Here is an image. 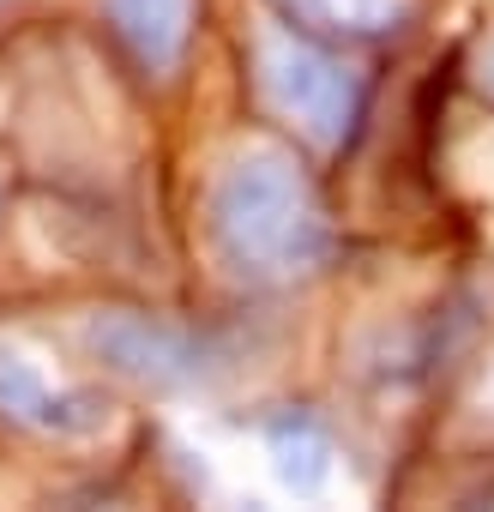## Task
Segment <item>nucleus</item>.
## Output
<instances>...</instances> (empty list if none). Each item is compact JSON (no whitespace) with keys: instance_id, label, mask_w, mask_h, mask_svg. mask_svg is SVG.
I'll return each mask as SVG.
<instances>
[{"instance_id":"nucleus-4","label":"nucleus","mask_w":494,"mask_h":512,"mask_svg":"<svg viewBox=\"0 0 494 512\" xmlns=\"http://www.w3.org/2000/svg\"><path fill=\"white\" fill-rule=\"evenodd\" d=\"M0 416L19 428H37V434H55V440H85L109 422V404L85 386H49L25 350L0 344Z\"/></svg>"},{"instance_id":"nucleus-2","label":"nucleus","mask_w":494,"mask_h":512,"mask_svg":"<svg viewBox=\"0 0 494 512\" xmlns=\"http://www.w3.org/2000/svg\"><path fill=\"white\" fill-rule=\"evenodd\" d=\"M254 85L320 151H344L368 109V79L284 19H254Z\"/></svg>"},{"instance_id":"nucleus-7","label":"nucleus","mask_w":494,"mask_h":512,"mask_svg":"<svg viewBox=\"0 0 494 512\" xmlns=\"http://www.w3.org/2000/svg\"><path fill=\"white\" fill-rule=\"evenodd\" d=\"M284 7L326 37H386L410 19L404 0H284Z\"/></svg>"},{"instance_id":"nucleus-6","label":"nucleus","mask_w":494,"mask_h":512,"mask_svg":"<svg viewBox=\"0 0 494 512\" xmlns=\"http://www.w3.org/2000/svg\"><path fill=\"white\" fill-rule=\"evenodd\" d=\"M115 37L151 79H169L187 49V0H103Z\"/></svg>"},{"instance_id":"nucleus-3","label":"nucleus","mask_w":494,"mask_h":512,"mask_svg":"<svg viewBox=\"0 0 494 512\" xmlns=\"http://www.w3.org/2000/svg\"><path fill=\"white\" fill-rule=\"evenodd\" d=\"M85 344L97 362H109L115 374L151 386V392H193L211 374L229 368V344L217 332L199 326H175L163 314H139V308H109L91 314Z\"/></svg>"},{"instance_id":"nucleus-5","label":"nucleus","mask_w":494,"mask_h":512,"mask_svg":"<svg viewBox=\"0 0 494 512\" xmlns=\"http://www.w3.org/2000/svg\"><path fill=\"white\" fill-rule=\"evenodd\" d=\"M260 440H266V458H272V476L296 494V500H314L326 482H332V464H338V446H332V428L308 410V404H284L260 422Z\"/></svg>"},{"instance_id":"nucleus-1","label":"nucleus","mask_w":494,"mask_h":512,"mask_svg":"<svg viewBox=\"0 0 494 512\" xmlns=\"http://www.w3.org/2000/svg\"><path fill=\"white\" fill-rule=\"evenodd\" d=\"M211 253L241 284H296L320 272L338 247L314 175L284 145L235 151L205 193Z\"/></svg>"},{"instance_id":"nucleus-8","label":"nucleus","mask_w":494,"mask_h":512,"mask_svg":"<svg viewBox=\"0 0 494 512\" xmlns=\"http://www.w3.org/2000/svg\"><path fill=\"white\" fill-rule=\"evenodd\" d=\"M476 91L482 97H494V43L482 49V61H476Z\"/></svg>"}]
</instances>
